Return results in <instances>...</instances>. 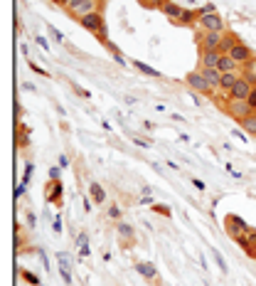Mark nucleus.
Returning <instances> with one entry per match:
<instances>
[{
    "mask_svg": "<svg viewBox=\"0 0 256 286\" xmlns=\"http://www.w3.org/2000/svg\"><path fill=\"white\" fill-rule=\"evenodd\" d=\"M79 25L84 30H89L91 35H96L99 40H101V45H106L109 42V37H106V20H104V10H96V13H91V15H86L79 20Z\"/></svg>",
    "mask_w": 256,
    "mask_h": 286,
    "instance_id": "nucleus-1",
    "label": "nucleus"
},
{
    "mask_svg": "<svg viewBox=\"0 0 256 286\" xmlns=\"http://www.w3.org/2000/svg\"><path fill=\"white\" fill-rule=\"evenodd\" d=\"M185 84H187V89H192L197 96H207V99H212L217 91L209 86V82L202 77V72L199 69H195V72H187V77H185Z\"/></svg>",
    "mask_w": 256,
    "mask_h": 286,
    "instance_id": "nucleus-2",
    "label": "nucleus"
},
{
    "mask_svg": "<svg viewBox=\"0 0 256 286\" xmlns=\"http://www.w3.org/2000/svg\"><path fill=\"white\" fill-rule=\"evenodd\" d=\"M254 77L249 74V72H244V74H239V79H236V84L234 89L229 91V99H239V101H246L249 99V94H251V89H254Z\"/></svg>",
    "mask_w": 256,
    "mask_h": 286,
    "instance_id": "nucleus-3",
    "label": "nucleus"
},
{
    "mask_svg": "<svg viewBox=\"0 0 256 286\" xmlns=\"http://www.w3.org/2000/svg\"><path fill=\"white\" fill-rule=\"evenodd\" d=\"M249 222L244 220V217H239V215H227L224 217V232H227L231 239H236V237H241V234H249Z\"/></svg>",
    "mask_w": 256,
    "mask_h": 286,
    "instance_id": "nucleus-4",
    "label": "nucleus"
},
{
    "mask_svg": "<svg viewBox=\"0 0 256 286\" xmlns=\"http://www.w3.org/2000/svg\"><path fill=\"white\" fill-rule=\"evenodd\" d=\"M197 30H204V32H227V23H224V18H222L219 13L199 15Z\"/></svg>",
    "mask_w": 256,
    "mask_h": 286,
    "instance_id": "nucleus-5",
    "label": "nucleus"
},
{
    "mask_svg": "<svg viewBox=\"0 0 256 286\" xmlns=\"http://www.w3.org/2000/svg\"><path fill=\"white\" fill-rule=\"evenodd\" d=\"M222 37H224V32H204V30L195 32V42L199 45V50H219Z\"/></svg>",
    "mask_w": 256,
    "mask_h": 286,
    "instance_id": "nucleus-6",
    "label": "nucleus"
},
{
    "mask_svg": "<svg viewBox=\"0 0 256 286\" xmlns=\"http://www.w3.org/2000/svg\"><path fill=\"white\" fill-rule=\"evenodd\" d=\"M229 57L234 59L239 67H246L249 62H254V59H256V55H254V50H251L246 42H241V40H239V42L234 45V50L229 52Z\"/></svg>",
    "mask_w": 256,
    "mask_h": 286,
    "instance_id": "nucleus-7",
    "label": "nucleus"
},
{
    "mask_svg": "<svg viewBox=\"0 0 256 286\" xmlns=\"http://www.w3.org/2000/svg\"><path fill=\"white\" fill-rule=\"evenodd\" d=\"M227 114L239 123V121H244L246 116H251V106L246 104V101H239V99H229V106H227Z\"/></svg>",
    "mask_w": 256,
    "mask_h": 286,
    "instance_id": "nucleus-8",
    "label": "nucleus"
},
{
    "mask_svg": "<svg viewBox=\"0 0 256 286\" xmlns=\"http://www.w3.org/2000/svg\"><path fill=\"white\" fill-rule=\"evenodd\" d=\"M136 271L141 274L145 281H153V284H158V281H160V276H158V269H155L150 261H136Z\"/></svg>",
    "mask_w": 256,
    "mask_h": 286,
    "instance_id": "nucleus-9",
    "label": "nucleus"
},
{
    "mask_svg": "<svg viewBox=\"0 0 256 286\" xmlns=\"http://www.w3.org/2000/svg\"><path fill=\"white\" fill-rule=\"evenodd\" d=\"M96 10H101V3H96V0H84L77 10H72L69 15L72 18H77V20H82V18H86V15H91V13H96Z\"/></svg>",
    "mask_w": 256,
    "mask_h": 286,
    "instance_id": "nucleus-10",
    "label": "nucleus"
},
{
    "mask_svg": "<svg viewBox=\"0 0 256 286\" xmlns=\"http://www.w3.org/2000/svg\"><path fill=\"white\" fill-rule=\"evenodd\" d=\"M222 52L219 50H199V64L197 67H217Z\"/></svg>",
    "mask_w": 256,
    "mask_h": 286,
    "instance_id": "nucleus-11",
    "label": "nucleus"
},
{
    "mask_svg": "<svg viewBox=\"0 0 256 286\" xmlns=\"http://www.w3.org/2000/svg\"><path fill=\"white\" fill-rule=\"evenodd\" d=\"M197 69L202 72V77L209 82V86L217 91V89H219V79H222V72H219L217 67H197Z\"/></svg>",
    "mask_w": 256,
    "mask_h": 286,
    "instance_id": "nucleus-12",
    "label": "nucleus"
},
{
    "mask_svg": "<svg viewBox=\"0 0 256 286\" xmlns=\"http://www.w3.org/2000/svg\"><path fill=\"white\" fill-rule=\"evenodd\" d=\"M116 229H118L121 239H126V242H123V249H128V247L133 244V227H131L128 222H123V220H116Z\"/></svg>",
    "mask_w": 256,
    "mask_h": 286,
    "instance_id": "nucleus-13",
    "label": "nucleus"
},
{
    "mask_svg": "<svg viewBox=\"0 0 256 286\" xmlns=\"http://www.w3.org/2000/svg\"><path fill=\"white\" fill-rule=\"evenodd\" d=\"M182 10H185V8H182V5H177V3H172V0H165V3H163V8H160V13H163L165 18H170V20H175V23L180 20Z\"/></svg>",
    "mask_w": 256,
    "mask_h": 286,
    "instance_id": "nucleus-14",
    "label": "nucleus"
},
{
    "mask_svg": "<svg viewBox=\"0 0 256 286\" xmlns=\"http://www.w3.org/2000/svg\"><path fill=\"white\" fill-rule=\"evenodd\" d=\"M236 79H239V72H227V74H222V79H219V94H227L234 89V84H236Z\"/></svg>",
    "mask_w": 256,
    "mask_h": 286,
    "instance_id": "nucleus-15",
    "label": "nucleus"
},
{
    "mask_svg": "<svg viewBox=\"0 0 256 286\" xmlns=\"http://www.w3.org/2000/svg\"><path fill=\"white\" fill-rule=\"evenodd\" d=\"M197 20H199V13H197V8L192 10V8H185L182 10V15H180V20H177V25H190V28H197Z\"/></svg>",
    "mask_w": 256,
    "mask_h": 286,
    "instance_id": "nucleus-16",
    "label": "nucleus"
},
{
    "mask_svg": "<svg viewBox=\"0 0 256 286\" xmlns=\"http://www.w3.org/2000/svg\"><path fill=\"white\" fill-rule=\"evenodd\" d=\"M239 40H241V37H239L236 32H231V30H227V32H224V37H222V45H219V52H222V55H229V52L234 50V45H236Z\"/></svg>",
    "mask_w": 256,
    "mask_h": 286,
    "instance_id": "nucleus-17",
    "label": "nucleus"
},
{
    "mask_svg": "<svg viewBox=\"0 0 256 286\" xmlns=\"http://www.w3.org/2000/svg\"><path fill=\"white\" fill-rule=\"evenodd\" d=\"M62 190H64L62 180H55V183H47V188H45V195H47V202H59V198H62Z\"/></svg>",
    "mask_w": 256,
    "mask_h": 286,
    "instance_id": "nucleus-18",
    "label": "nucleus"
},
{
    "mask_svg": "<svg viewBox=\"0 0 256 286\" xmlns=\"http://www.w3.org/2000/svg\"><path fill=\"white\" fill-rule=\"evenodd\" d=\"M57 259H59V274H62L64 284L69 286V284H72V269L67 266V264H69V257H67V252H59Z\"/></svg>",
    "mask_w": 256,
    "mask_h": 286,
    "instance_id": "nucleus-19",
    "label": "nucleus"
},
{
    "mask_svg": "<svg viewBox=\"0 0 256 286\" xmlns=\"http://www.w3.org/2000/svg\"><path fill=\"white\" fill-rule=\"evenodd\" d=\"M217 69H219L222 74H227V72H239V64L229 57V55H222V57H219V64H217Z\"/></svg>",
    "mask_w": 256,
    "mask_h": 286,
    "instance_id": "nucleus-20",
    "label": "nucleus"
},
{
    "mask_svg": "<svg viewBox=\"0 0 256 286\" xmlns=\"http://www.w3.org/2000/svg\"><path fill=\"white\" fill-rule=\"evenodd\" d=\"M131 64L138 69V72H143V74H148V77H155V79H160L163 74L158 72V69H153V67H148L145 62H141V59H131Z\"/></svg>",
    "mask_w": 256,
    "mask_h": 286,
    "instance_id": "nucleus-21",
    "label": "nucleus"
},
{
    "mask_svg": "<svg viewBox=\"0 0 256 286\" xmlns=\"http://www.w3.org/2000/svg\"><path fill=\"white\" fill-rule=\"evenodd\" d=\"M89 193H91V200L94 202H106V193L99 183H89Z\"/></svg>",
    "mask_w": 256,
    "mask_h": 286,
    "instance_id": "nucleus-22",
    "label": "nucleus"
},
{
    "mask_svg": "<svg viewBox=\"0 0 256 286\" xmlns=\"http://www.w3.org/2000/svg\"><path fill=\"white\" fill-rule=\"evenodd\" d=\"M239 126H241V131H246L249 136H256V114L246 116L244 121H239Z\"/></svg>",
    "mask_w": 256,
    "mask_h": 286,
    "instance_id": "nucleus-23",
    "label": "nucleus"
},
{
    "mask_svg": "<svg viewBox=\"0 0 256 286\" xmlns=\"http://www.w3.org/2000/svg\"><path fill=\"white\" fill-rule=\"evenodd\" d=\"M234 242H236V247H239V249H244L246 254H251V249H254V242H251V237H249V234H241V237H236Z\"/></svg>",
    "mask_w": 256,
    "mask_h": 286,
    "instance_id": "nucleus-24",
    "label": "nucleus"
},
{
    "mask_svg": "<svg viewBox=\"0 0 256 286\" xmlns=\"http://www.w3.org/2000/svg\"><path fill=\"white\" fill-rule=\"evenodd\" d=\"M104 47H106V50H109V52H111V55H114V59L116 62H118V64H123V67H126V64H128V62H126V57H123V55H121V50H118V47H116L114 42H111V40H109V42H106V45H104Z\"/></svg>",
    "mask_w": 256,
    "mask_h": 286,
    "instance_id": "nucleus-25",
    "label": "nucleus"
},
{
    "mask_svg": "<svg viewBox=\"0 0 256 286\" xmlns=\"http://www.w3.org/2000/svg\"><path fill=\"white\" fill-rule=\"evenodd\" d=\"M32 173H35V163H28V166H25V173H23V183H20L23 188H28V185H30V180H32Z\"/></svg>",
    "mask_w": 256,
    "mask_h": 286,
    "instance_id": "nucleus-26",
    "label": "nucleus"
},
{
    "mask_svg": "<svg viewBox=\"0 0 256 286\" xmlns=\"http://www.w3.org/2000/svg\"><path fill=\"white\" fill-rule=\"evenodd\" d=\"M138 3H141V8H145V10H155V8H163L165 0H138Z\"/></svg>",
    "mask_w": 256,
    "mask_h": 286,
    "instance_id": "nucleus-27",
    "label": "nucleus"
},
{
    "mask_svg": "<svg viewBox=\"0 0 256 286\" xmlns=\"http://www.w3.org/2000/svg\"><path fill=\"white\" fill-rule=\"evenodd\" d=\"M199 15H212V13H217V5L214 3H207V5H199L197 8Z\"/></svg>",
    "mask_w": 256,
    "mask_h": 286,
    "instance_id": "nucleus-28",
    "label": "nucleus"
},
{
    "mask_svg": "<svg viewBox=\"0 0 256 286\" xmlns=\"http://www.w3.org/2000/svg\"><path fill=\"white\" fill-rule=\"evenodd\" d=\"M20 274H23V279H25L30 286H40V284H42V281H40V279H37L32 271H20Z\"/></svg>",
    "mask_w": 256,
    "mask_h": 286,
    "instance_id": "nucleus-29",
    "label": "nucleus"
},
{
    "mask_svg": "<svg viewBox=\"0 0 256 286\" xmlns=\"http://www.w3.org/2000/svg\"><path fill=\"white\" fill-rule=\"evenodd\" d=\"M231 136H234V138H239L241 143H249V133H246V131H241V128H234V131H231Z\"/></svg>",
    "mask_w": 256,
    "mask_h": 286,
    "instance_id": "nucleus-30",
    "label": "nucleus"
},
{
    "mask_svg": "<svg viewBox=\"0 0 256 286\" xmlns=\"http://www.w3.org/2000/svg\"><path fill=\"white\" fill-rule=\"evenodd\" d=\"M246 104L251 106V111L256 114V82H254V89H251V94H249V99H246Z\"/></svg>",
    "mask_w": 256,
    "mask_h": 286,
    "instance_id": "nucleus-31",
    "label": "nucleus"
},
{
    "mask_svg": "<svg viewBox=\"0 0 256 286\" xmlns=\"http://www.w3.org/2000/svg\"><path fill=\"white\" fill-rule=\"evenodd\" d=\"M109 217H111V220H121V207H118V205H111V207H109Z\"/></svg>",
    "mask_w": 256,
    "mask_h": 286,
    "instance_id": "nucleus-32",
    "label": "nucleus"
},
{
    "mask_svg": "<svg viewBox=\"0 0 256 286\" xmlns=\"http://www.w3.org/2000/svg\"><path fill=\"white\" fill-rule=\"evenodd\" d=\"M212 254H214V259H217V264H219V269L227 274V264H224V259H222V254L217 252V249H212Z\"/></svg>",
    "mask_w": 256,
    "mask_h": 286,
    "instance_id": "nucleus-33",
    "label": "nucleus"
},
{
    "mask_svg": "<svg viewBox=\"0 0 256 286\" xmlns=\"http://www.w3.org/2000/svg\"><path fill=\"white\" fill-rule=\"evenodd\" d=\"M35 42H37V45H40L42 50H50V42H47V40H45L42 35H37V37H35Z\"/></svg>",
    "mask_w": 256,
    "mask_h": 286,
    "instance_id": "nucleus-34",
    "label": "nucleus"
},
{
    "mask_svg": "<svg viewBox=\"0 0 256 286\" xmlns=\"http://www.w3.org/2000/svg\"><path fill=\"white\" fill-rule=\"evenodd\" d=\"M47 28H50V35H52V37H55L57 42H64V37H62V32H59V30H55L52 25H47Z\"/></svg>",
    "mask_w": 256,
    "mask_h": 286,
    "instance_id": "nucleus-35",
    "label": "nucleus"
},
{
    "mask_svg": "<svg viewBox=\"0 0 256 286\" xmlns=\"http://www.w3.org/2000/svg\"><path fill=\"white\" fill-rule=\"evenodd\" d=\"M82 3H84V0H69V5H67V10L72 13V10H77V8H79Z\"/></svg>",
    "mask_w": 256,
    "mask_h": 286,
    "instance_id": "nucleus-36",
    "label": "nucleus"
},
{
    "mask_svg": "<svg viewBox=\"0 0 256 286\" xmlns=\"http://www.w3.org/2000/svg\"><path fill=\"white\" fill-rule=\"evenodd\" d=\"M30 69H32V72H37V74H42V77H47V72H45V69H40L37 64H32V62H30Z\"/></svg>",
    "mask_w": 256,
    "mask_h": 286,
    "instance_id": "nucleus-37",
    "label": "nucleus"
},
{
    "mask_svg": "<svg viewBox=\"0 0 256 286\" xmlns=\"http://www.w3.org/2000/svg\"><path fill=\"white\" fill-rule=\"evenodd\" d=\"M79 254H82V257H89V254H91L89 244H82V247H79Z\"/></svg>",
    "mask_w": 256,
    "mask_h": 286,
    "instance_id": "nucleus-38",
    "label": "nucleus"
},
{
    "mask_svg": "<svg viewBox=\"0 0 256 286\" xmlns=\"http://www.w3.org/2000/svg\"><path fill=\"white\" fill-rule=\"evenodd\" d=\"M155 212H160V215H165V217H170V207H155Z\"/></svg>",
    "mask_w": 256,
    "mask_h": 286,
    "instance_id": "nucleus-39",
    "label": "nucleus"
},
{
    "mask_svg": "<svg viewBox=\"0 0 256 286\" xmlns=\"http://www.w3.org/2000/svg\"><path fill=\"white\" fill-rule=\"evenodd\" d=\"M55 232H57V234L62 232V217H59V215L55 217Z\"/></svg>",
    "mask_w": 256,
    "mask_h": 286,
    "instance_id": "nucleus-40",
    "label": "nucleus"
},
{
    "mask_svg": "<svg viewBox=\"0 0 256 286\" xmlns=\"http://www.w3.org/2000/svg\"><path fill=\"white\" fill-rule=\"evenodd\" d=\"M136 146H141V148H150V141H143V138H136Z\"/></svg>",
    "mask_w": 256,
    "mask_h": 286,
    "instance_id": "nucleus-41",
    "label": "nucleus"
},
{
    "mask_svg": "<svg viewBox=\"0 0 256 286\" xmlns=\"http://www.w3.org/2000/svg\"><path fill=\"white\" fill-rule=\"evenodd\" d=\"M69 166V161H67V156H59V168H67Z\"/></svg>",
    "mask_w": 256,
    "mask_h": 286,
    "instance_id": "nucleus-42",
    "label": "nucleus"
},
{
    "mask_svg": "<svg viewBox=\"0 0 256 286\" xmlns=\"http://www.w3.org/2000/svg\"><path fill=\"white\" fill-rule=\"evenodd\" d=\"M192 185H195V188H197V190H204V183H202V180H197V178H195V180H192Z\"/></svg>",
    "mask_w": 256,
    "mask_h": 286,
    "instance_id": "nucleus-43",
    "label": "nucleus"
},
{
    "mask_svg": "<svg viewBox=\"0 0 256 286\" xmlns=\"http://www.w3.org/2000/svg\"><path fill=\"white\" fill-rule=\"evenodd\" d=\"M59 171H62V168H52V171H50V175H52V178H55V180H59Z\"/></svg>",
    "mask_w": 256,
    "mask_h": 286,
    "instance_id": "nucleus-44",
    "label": "nucleus"
},
{
    "mask_svg": "<svg viewBox=\"0 0 256 286\" xmlns=\"http://www.w3.org/2000/svg\"><path fill=\"white\" fill-rule=\"evenodd\" d=\"M77 244H79V247H82V244H86V234H84V232L79 234V239H77Z\"/></svg>",
    "mask_w": 256,
    "mask_h": 286,
    "instance_id": "nucleus-45",
    "label": "nucleus"
},
{
    "mask_svg": "<svg viewBox=\"0 0 256 286\" xmlns=\"http://www.w3.org/2000/svg\"><path fill=\"white\" fill-rule=\"evenodd\" d=\"M28 225L30 227H35V215H32V212H28Z\"/></svg>",
    "mask_w": 256,
    "mask_h": 286,
    "instance_id": "nucleus-46",
    "label": "nucleus"
},
{
    "mask_svg": "<svg viewBox=\"0 0 256 286\" xmlns=\"http://www.w3.org/2000/svg\"><path fill=\"white\" fill-rule=\"evenodd\" d=\"M141 205H153V198H150V195H145V198L141 200Z\"/></svg>",
    "mask_w": 256,
    "mask_h": 286,
    "instance_id": "nucleus-47",
    "label": "nucleus"
},
{
    "mask_svg": "<svg viewBox=\"0 0 256 286\" xmlns=\"http://www.w3.org/2000/svg\"><path fill=\"white\" fill-rule=\"evenodd\" d=\"M91 202H94V200H89V198L84 200V210H86V212H91Z\"/></svg>",
    "mask_w": 256,
    "mask_h": 286,
    "instance_id": "nucleus-48",
    "label": "nucleus"
},
{
    "mask_svg": "<svg viewBox=\"0 0 256 286\" xmlns=\"http://www.w3.org/2000/svg\"><path fill=\"white\" fill-rule=\"evenodd\" d=\"M249 257H254V259H256V244H254V249H251V254H249Z\"/></svg>",
    "mask_w": 256,
    "mask_h": 286,
    "instance_id": "nucleus-49",
    "label": "nucleus"
},
{
    "mask_svg": "<svg viewBox=\"0 0 256 286\" xmlns=\"http://www.w3.org/2000/svg\"><path fill=\"white\" fill-rule=\"evenodd\" d=\"M62 5H64V8H67V5H69V0H62Z\"/></svg>",
    "mask_w": 256,
    "mask_h": 286,
    "instance_id": "nucleus-50",
    "label": "nucleus"
},
{
    "mask_svg": "<svg viewBox=\"0 0 256 286\" xmlns=\"http://www.w3.org/2000/svg\"><path fill=\"white\" fill-rule=\"evenodd\" d=\"M52 3H57V5H62V0H52Z\"/></svg>",
    "mask_w": 256,
    "mask_h": 286,
    "instance_id": "nucleus-51",
    "label": "nucleus"
},
{
    "mask_svg": "<svg viewBox=\"0 0 256 286\" xmlns=\"http://www.w3.org/2000/svg\"><path fill=\"white\" fill-rule=\"evenodd\" d=\"M96 3H104V0H96Z\"/></svg>",
    "mask_w": 256,
    "mask_h": 286,
    "instance_id": "nucleus-52",
    "label": "nucleus"
}]
</instances>
